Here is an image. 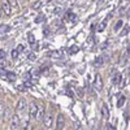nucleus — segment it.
<instances>
[{"label":"nucleus","instance_id":"1","mask_svg":"<svg viewBox=\"0 0 130 130\" xmlns=\"http://www.w3.org/2000/svg\"><path fill=\"white\" fill-rule=\"evenodd\" d=\"M10 130H18L20 125H21V117L17 113H13L12 117H10Z\"/></svg>","mask_w":130,"mask_h":130},{"label":"nucleus","instance_id":"2","mask_svg":"<svg viewBox=\"0 0 130 130\" xmlns=\"http://www.w3.org/2000/svg\"><path fill=\"white\" fill-rule=\"evenodd\" d=\"M0 7H2V10H3V13L5 16H10V14H12V8H10V4H9L8 0H2Z\"/></svg>","mask_w":130,"mask_h":130},{"label":"nucleus","instance_id":"3","mask_svg":"<svg viewBox=\"0 0 130 130\" xmlns=\"http://www.w3.org/2000/svg\"><path fill=\"white\" fill-rule=\"evenodd\" d=\"M43 125H44L46 130H50L52 127V125H53V116L51 113H48L47 116L43 117Z\"/></svg>","mask_w":130,"mask_h":130},{"label":"nucleus","instance_id":"4","mask_svg":"<svg viewBox=\"0 0 130 130\" xmlns=\"http://www.w3.org/2000/svg\"><path fill=\"white\" fill-rule=\"evenodd\" d=\"M37 111H38V105H37L35 103H31V104L29 105V120H30V121L35 120Z\"/></svg>","mask_w":130,"mask_h":130},{"label":"nucleus","instance_id":"5","mask_svg":"<svg viewBox=\"0 0 130 130\" xmlns=\"http://www.w3.org/2000/svg\"><path fill=\"white\" fill-rule=\"evenodd\" d=\"M16 109H17V115H21V113L26 109V100L24 99V98H21V99L17 102Z\"/></svg>","mask_w":130,"mask_h":130},{"label":"nucleus","instance_id":"6","mask_svg":"<svg viewBox=\"0 0 130 130\" xmlns=\"http://www.w3.org/2000/svg\"><path fill=\"white\" fill-rule=\"evenodd\" d=\"M64 126H65V120H64V116L60 113L56 120V130H62Z\"/></svg>","mask_w":130,"mask_h":130},{"label":"nucleus","instance_id":"7","mask_svg":"<svg viewBox=\"0 0 130 130\" xmlns=\"http://www.w3.org/2000/svg\"><path fill=\"white\" fill-rule=\"evenodd\" d=\"M94 85H95V87H96L98 90H102V89H103V82H102L100 74H96V75H95V82H94Z\"/></svg>","mask_w":130,"mask_h":130},{"label":"nucleus","instance_id":"8","mask_svg":"<svg viewBox=\"0 0 130 130\" xmlns=\"http://www.w3.org/2000/svg\"><path fill=\"white\" fill-rule=\"evenodd\" d=\"M43 117H44V107L40 105V107H38V111H37L35 120H43Z\"/></svg>","mask_w":130,"mask_h":130},{"label":"nucleus","instance_id":"9","mask_svg":"<svg viewBox=\"0 0 130 130\" xmlns=\"http://www.w3.org/2000/svg\"><path fill=\"white\" fill-rule=\"evenodd\" d=\"M12 115H13L12 111H10L9 108H5V109H4V113H3V118H4L5 121H9L10 117H12Z\"/></svg>","mask_w":130,"mask_h":130},{"label":"nucleus","instance_id":"10","mask_svg":"<svg viewBox=\"0 0 130 130\" xmlns=\"http://www.w3.org/2000/svg\"><path fill=\"white\" fill-rule=\"evenodd\" d=\"M9 4H10V8L13 10H17L18 9V0H8Z\"/></svg>","mask_w":130,"mask_h":130},{"label":"nucleus","instance_id":"11","mask_svg":"<svg viewBox=\"0 0 130 130\" xmlns=\"http://www.w3.org/2000/svg\"><path fill=\"white\" fill-rule=\"evenodd\" d=\"M102 113H103V117H104V118H108V115H109V112H108V108H107L105 104H103V107H102Z\"/></svg>","mask_w":130,"mask_h":130},{"label":"nucleus","instance_id":"12","mask_svg":"<svg viewBox=\"0 0 130 130\" xmlns=\"http://www.w3.org/2000/svg\"><path fill=\"white\" fill-rule=\"evenodd\" d=\"M24 130H32V126H31V121L30 120H26L25 124H24Z\"/></svg>","mask_w":130,"mask_h":130},{"label":"nucleus","instance_id":"13","mask_svg":"<svg viewBox=\"0 0 130 130\" xmlns=\"http://www.w3.org/2000/svg\"><path fill=\"white\" fill-rule=\"evenodd\" d=\"M122 25H124V22H122L121 20H120V21H117V24L115 25V31H118V30L122 27Z\"/></svg>","mask_w":130,"mask_h":130},{"label":"nucleus","instance_id":"14","mask_svg":"<svg viewBox=\"0 0 130 130\" xmlns=\"http://www.w3.org/2000/svg\"><path fill=\"white\" fill-rule=\"evenodd\" d=\"M120 79H121V75H120V74H116L115 77L112 78V82H113V85H117L118 82H120Z\"/></svg>","mask_w":130,"mask_h":130},{"label":"nucleus","instance_id":"15","mask_svg":"<svg viewBox=\"0 0 130 130\" xmlns=\"http://www.w3.org/2000/svg\"><path fill=\"white\" fill-rule=\"evenodd\" d=\"M10 57H12L13 60H16V59L18 57V52H17V50H12V52H10Z\"/></svg>","mask_w":130,"mask_h":130},{"label":"nucleus","instance_id":"16","mask_svg":"<svg viewBox=\"0 0 130 130\" xmlns=\"http://www.w3.org/2000/svg\"><path fill=\"white\" fill-rule=\"evenodd\" d=\"M124 103H125V96H121L120 99H118V102H117V107H122Z\"/></svg>","mask_w":130,"mask_h":130},{"label":"nucleus","instance_id":"17","mask_svg":"<svg viewBox=\"0 0 130 130\" xmlns=\"http://www.w3.org/2000/svg\"><path fill=\"white\" fill-rule=\"evenodd\" d=\"M4 109H5V108H4V104L2 103V100H0V118H2V117H3V113H4Z\"/></svg>","mask_w":130,"mask_h":130},{"label":"nucleus","instance_id":"18","mask_svg":"<svg viewBox=\"0 0 130 130\" xmlns=\"http://www.w3.org/2000/svg\"><path fill=\"white\" fill-rule=\"evenodd\" d=\"M7 31H9V26H0V32H7Z\"/></svg>","mask_w":130,"mask_h":130},{"label":"nucleus","instance_id":"19","mask_svg":"<svg viewBox=\"0 0 130 130\" xmlns=\"http://www.w3.org/2000/svg\"><path fill=\"white\" fill-rule=\"evenodd\" d=\"M29 42L31 43V44H34V42H35V38H34V35H32V34H29Z\"/></svg>","mask_w":130,"mask_h":130},{"label":"nucleus","instance_id":"20","mask_svg":"<svg viewBox=\"0 0 130 130\" xmlns=\"http://www.w3.org/2000/svg\"><path fill=\"white\" fill-rule=\"evenodd\" d=\"M24 50H25V47H24L22 44H18V47H17V52H18V53H20V52H22Z\"/></svg>","mask_w":130,"mask_h":130},{"label":"nucleus","instance_id":"21","mask_svg":"<svg viewBox=\"0 0 130 130\" xmlns=\"http://www.w3.org/2000/svg\"><path fill=\"white\" fill-rule=\"evenodd\" d=\"M126 32H129V25L124 29V31H122V34H121V35H126Z\"/></svg>","mask_w":130,"mask_h":130},{"label":"nucleus","instance_id":"22","mask_svg":"<svg viewBox=\"0 0 130 130\" xmlns=\"http://www.w3.org/2000/svg\"><path fill=\"white\" fill-rule=\"evenodd\" d=\"M29 59H30V60H35V59H37V56H35V53H30V56H29Z\"/></svg>","mask_w":130,"mask_h":130},{"label":"nucleus","instance_id":"23","mask_svg":"<svg viewBox=\"0 0 130 130\" xmlns=\"http://www.w3.org/2000/svg\"><path fill=\"white\" fill-rule=\"evenodd\" d=\"M2 57H3V59L5 57V52H4V51H0V59H2Z\"/></svg>","mask_w":130,"mask_h":130},{"label":"nucleus","instance_id":"24","mask_svg":"<svg viewBox=\"0 0 130 130\" xmlns=\"http://www.w3.org/2000/svg\"><path fill=\"white\" fill-rule=\"evenodd\" d=\"M75 130H83V129L81 127V125H79V124H77V127H75Z\"/></svg>","mask_w":130,"mask_h":130},{"label":"nucleus","instance_id":"25","mask_svg":"<svg viewBox=\"0 0 130 130\" xmlns=\"http://www.w3.org/2000/svg\"><path fill=\"white\" fill-rule=\"evenodd\" d=\"M2 16H3V10H2V7H0V18H2Z\"/></svg>","mask_w":130,"mask_h":130},{"label":"nucleus","instance_id":"26","mask_svg":"<svg viewBox=\"0 0 130 130\" xmlns=\"http://www.w3.org/2000/svg\"><path fill=\"white\" fill-rule=\"evenodd\" d=\"M18 2H25V0H18Z\"/></svg>","mask_w":130,"mask_h":130},{"label":"nucleus","instance_id":"27","mask_svg":"<svg viewBox=\"0 0 130 130\" xmlns=\"http://www.w3.org/2000/svg\"><path fill=\"white\" fill-rule=\"evenodd\" d=\"M111 130H115V129H113V127H111Z\"/></svg>","mask_w":130,"mask_h":130}]
</instances>
